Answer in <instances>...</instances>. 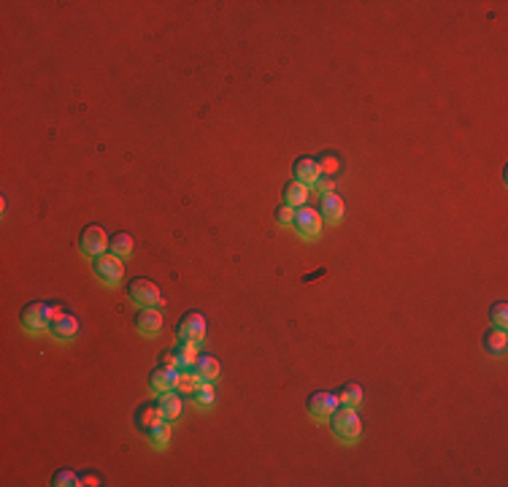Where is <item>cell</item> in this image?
<instances>
[{
  "mask_svg": "<svg viewBox=\"0 0 508 487\" xmlns=\"http://www.w3.org/2000/svg\"><path fill=\"white\" fill-rule=\"evenodd\" d=\"M127 295L141 309H157V306H162V292H159V287L152 279H144V276L127 282Z\"/></svg>",
  "mask_w": 508,
  "mask_h": 487,
  "instance_id": "7a4b0ae2",
  "label": "cell"
},
{
  "mask_svg": "<svg viewBox=\"0 0 508 487\" xmlns=\"http://www.w3.org/2000/svg\"><path fill=\"white\" fill-rule=\"evenodd\" d=\"M133 325L141 336L146 338H155L159 330H162V314L157 309H138V314L133 317Z\"/></svg>",
  "mask_w": 508,
  "mask_h": 487,
  "instance_id": "30bf717a",
  "label": "cell"
},
{
  "mask_svg": "<svg viewBox=\"0 0 508 487\" xmlns=\"http://www.w3.org/2000/svg\"><path fill=\"white\" fill-rule=\"evenodd\" d=\"M197 385H200V379H197V374L192 368H182L179 371V382H176V392L179 395H192Z\"/></svg>",
  "mask_w": 508,
  "mask_h": 487,
  "instance_id": "cb8c5ba5",
  "label": "cell"
},
{
  "mask_svg": "<svg viewBox=\"0 0 508 487\" xmlns=\"http://www.w3.org/2000/svg\"><path fill=\"white\" fill-rule=\"evenodd\" d=\"M335 406H338V398H335V392H311L309 395V401H306V409H309V414L314 417V420H327L333 412H335Z\"/></svg>",
  "mask_w": 508,
  "mask_h": 487,
  "instance_id": "ba28073f",
  "label": "cell"
},
{
  "mask_svg": "<svg viewBox=\"0 0 508 487\" xmlns=\"http://www.w3.org/2000/svg\"><path fill=\"white\" fill-rule=\"evenodd\" d=\"M173 352H176V360H179V371H182V368H192L195 360H197V355H200L195 341H179V347H176Z\"/></svg>",
  "mask_w": 508,
  "mask_h": 487,
  "instance_id": "44dd1931",
  "label": "cell"
},
{
  "mask_svg": "<svg viewBox=\"0 0 508 487\" xmlns=\"http://www.w3.org/2000/svg\"><path fill=\"white\" fill-rule=\"evenodd\" d=\"M81 485H100V479L90 474V477H81Z\"/></svg>",
  "mask_w": 508,
  "mask_h": 487,
  "instance_id": "f546056e",
  "label": "cell"
},
{
  "mask_svg": "<svg viewBox=\"0 0 508 487\" xmlns=\"http://www.w3.org/2000/svg\"><path fill=\"white\" fill-rule=\"evenodd\" d=\"M49 333H52V338H57V341H70V338H76V333H79V320H76L73 314H63V317H57V320L49 323Z\"/></svg>",
  "mask_w": 508,
  "mask_h": 487,
  "instance_id": "4fadbf2b",
  "label": "cell"
},
{
  "mask_svg": "<svg viewBox=\"0 0 508 487\" xmlns=\"http://www.w3.org/2000/svg\"><path fill=\"white\" fill-rule=\"evenodd\" d=\"M52 485L55 487H76V485H81V477H79V474H73V471H57V474L52 477Z\"/></svg>",
  "mask_w": 508,
  "mask_h": 487,
  "instance_id": "484cf974",
  "label": "cell"
},
{
  "mask_svg": "<svg viewBox=\"0 0 508 487\" xmlns=\"http://www.w3.org/2000/svg\"><path fill=\"white\" fill-rule=\"evenodd\" d=\"M292 176L297 182H303L306 187L314 184L319 179V162L314 157H297V160L292 162Z\"/></svg>",
  "mask_w": 508,
  "mask_h": 487,
  "instance_id": "5bb4252c",
  "label": "cell"
},
{
  "mask_svg": "<svg viewBox=\"0 0 508 487\" xmlns=\"http://www.w3.org/2000/svg\"><path fill=\"white\" fill-rule=\"evenodd\" d=\"M292 227H295L297 236H303V238H319V233H322V217H319L317 209L300 206V209H295Z\"/></svg>",
  "mask_w": 508,
  "mask_h": 487,
  "instance_id": "52a82bcc",
  "label": "cell"
},
{
  "mask_svg": "<svg viewBox=\"0 0 508 487\" xmlns=\"http://www.w3.org/2000/svg\"><path fill=\"white\" fill-rule=\"evenodd\" d=\"M344 214H346V206H344L341 195L327 193V195H322V198H319V217H322L324 222L338 225V222L344 220Z\"/></svg>",
  "mask_w": 508,
  "mask_h": 487,
  "instance_id": "8fae6325",
  "label": "cell"
},
{
  "mask_svg": "<svg viewBox=\"0 0 508 487\" xmlns=\"http://www.w3.org/2000/svg\"><path fill=\"white\" fill-rule=\"evenodd\" d=\"M481 347H484V352L492 357H500L506 355V347H508V336L503 327H489L487 333H484V338H481Z\"/></svg>",
  "mask_w": 508,
  "mask_h": 487,
  "instance_id": "7c38bea8",
  "label": "cell"
},
{
  "mask_svg": "<svg viewBox=\"0 0 508 487\" xmlns=\"http://www.w3.org/2000/svg\"><path fill=\"white\" fill-rule=\"evenodd\" d=\"M157 422H162V414H159L157 403L155 406H141L138 409V414H135V425H138V430H149V428H155Z\"/></svg>",
  "mask_w": 508,
  "mask_h": 487,
  "instance_id": "7402d4cb",
  "label": "cell"
},
{
  "mask_svg": "<svg viewBox=\"0 0 508 487\" xmlns=\"http://www.w3.org/2000/svg\"><path fill=\"white\" fill-rule=\"evenodd\" d=\"M176 336H179V341L200 344L206 338V320H203V314H197V312L182 314V320L176 323Z\"/></svg>",
  "mask_w": 508,
  "mask_h": 487,
  "instance_id": "8992f818",
  "label": "cell"
},
{
  "mask_svg": "<svg viewBox=\"0 0 508 487\" xmlns=\"http://www.w3.org/2000/svg\"><path fill=\"white\" fill-rule=\"evenodd\" d=\"M330 420V430H333V436L338 439V441H344V444H354L357 439H360V433H362V420H360V414H357V409L354 406H335V412L327 417Z\"/></svg>",
  "mask_w": 508,
  "mask_h": 487,
  "instance_id": "6da1fadb",
  "label": "cell"
},
{
  "mask_svg": "<svg viewBox=\"0 0 508 487\" xmlns=\"http://www.w3.org/2000/svg\"><path fill=\"white\" fill-rule=\"evenodd\" d=\"M19 323L28 333H41V330H49V303H41V300H32L28 303L22 312H19Z\"/></svg>",
  "mask_w": 508,
  "mask_h": 487,
  "instance_id": "5b68a950",
  "label": "cell"
},
{
  "mask_svg": "<svg viewBox=\"0 0 508 487\" xmlns=\"http://www.w3.org/2000/svg\"><path fill=\"white\" fill-rule=\"evenodd\" d=\"M282 200L286 206H292V209H300L309 200V187L303 182H297V179H289L284 184V190H282Z\"/></svg>",
  "mask_w": 508,
  "mask_h": 487,
  "instance_id": "9a60e30c",
  "label": "cell"
},
{
  "mask_svg": "<svg viewBox=\"0 0 508 487\" xmlns=\"http://www.w3.org/2000/svg\"><path fill=\"white\" fill-rule=\"evenodd\" d=\"M335 398H338L341 406H357L362 401V388L354 385V382H346V385H341L335 390Z\"/></svg>",
  "mask_w": 508,
  "mask_h": 487,
  "instance_id": "603a6c76",
  "label": "cell"
},
{
  "mask_svg": "<svg viewBox=\"0 0 508 487\" xmlns=\"http://www.w3.org/2000/svg\"><path fill=\"white\" fill-rule=\"evenodd\" d=\"M108 252H111V255H117V258L127 260L130 255H133V236L125 233V230L114 233V236H111V241H108Z\"/></svg>",
  "mask_w": 508,
  "mask_h": 487,
  "instance_id": "ac0fdd59",
  "label": "cell"
},
{
  "mask_svg": "<svg viewBox=\"0 0 508 487\" xmlns=\"http://www.w3.org/2000/svg\"><path fill=\"white\" fill-rule=\"evenodd\" d=\"M146 439H149V444H152L155 450H165V447L170 444V422L162 420V422H157L155 428H149V430H146Z\"/></svg>",
  "mask_w": 508,
  "mask_h": 487,
  "instance_id": "d6986e66",
  "label": "cell"
},
{
  "mask_svg": "<svg viewBox=\"0 0 508 487\" xmlns=\"http://www.w3.org/2000/svg\"><path fill=\"white\" fill-rule=\"evenodd\" d=\"M108 241H111V236H108L103 227L90 225V227H84L81 236H79V249H81V255H87V258H97V255H106Z\"/></svg>",
  "mask_w": 508,
  "mask_h": 487,
  "instance_id": "277c9868",
  "label": "cell"
},
{
  "mask_svg": "<svg viewBox=\"0 0 508 487\" xmlns=\"http://www.w3.org/2000/svg\"><path fill=\"white\" fill-rule=\"evenodd\" d=\"M192 371L197 374V379L200 382H214L217 376H219V360L211 355H197L195 360V365H192Z\"/></svg>",
  "mask_w": 508,
  "mask_h": 487,
  "instance_id": "e0dca14e",
  "label": "cell"
},
{
  "mask_svg": "<svg viewBox=\"0 0 508 487\" xmlns=\"http://www.w3.org/2000/svg\"><path fill=\"white\" fill-rule=\"evenodd\" d=\"M489 323H492V327H503V330H506V325H508V303L506 300H498V303H492V306H489Z\"/></svg>",
  "mask_w": 508,
  "mask_h": 487,
  "instance_id": "d4e9b609",
  "label": "cell"
},
{
  "mask_svg": "<svg viewBox=\"0 0 508 487\" xmlns=\"http://www.w3.org/2000/svg\"><path fill=\"white\" fill-rule=\"evenodd\" d=\"M159 365H170V368H179V360H176V352L173 350H165L159 355Z\"/></svg>",
  "mask_w": 508,
  "mask_h": 487,
  "instance_id": "f1b7e54d",
  "label": "cell"
},
{
  "mask_svg": "<svg viewBox=\"0 0 508 487\" xmlns=\"http://www.w3.org/2000/svg\"><path fill=\"white\" fill-rule=\"evenodd\" d=\"M92 271H95V276L103 285L117 287L122 282V276H125V260L111 255V252L97 255V258H92Z\"/></svg>",
  "mask_w": 508,
  "mask_h": 487,
  "instance_id": "3957f363",
  "label": "cell"
},
{
  "mask_svg": "<svg viewBox=\"0 0 508 487\" xmlns=\"http://www.w3.org/2000/svg\"><path fill=\"white\" fill-rule=\"evenodd\" d=\"M292 220H295V209L286 206V203H282V206L276 209V222L282 227H292Z\"/></svg>",
  "mask_w": 508,
  "mask_h": 487,
  "instance_id": "4316f807",
  "label": "cell"
},
{
  "mask_svg": "<svg viewBox=\"0 0 508 487\" xmlns=\"http://www.w3.org/2000/svg\"><path fill=\"white\" fill-rule=\"evenodd\" d=\"M190 401L195 406H200V409H211L214 406V401H217V392L211 388V382H200L195 392L190 395Z\"/></svg>",
  "mask_w": 508,
  "mask_h": 487,
  "instance_id": "ffe728a7",
  "label": "cell"
},
{
  "mask_svg": "<svg viewBox=\"0 0 508 487\" xmlns=\"http://www.w3.org/2000/svg\"><path fill=\"white\" fill-rule=\"evenodd\" d=\"M157 409L162 414V420H179L182 417V398H179V392H162L157 398Z\"/></svg>",
  "mask_w": 508,
  "mask_h": 487,
  "instance_id": "2e32d148",
  "label": "cell"
},
{
  "mask_svg": "<svg viewBox=\"0 0 508 487\" xmlns=\"http://www.w3.org/2000/svg\"><path fill=\"white\" fill-rule=\"evenodd\" d=\"M314 190L322 193V195L333 193V179H327V176H322V173H319V179L314 182Z\"/></svg>",
  "mask_w": 508,
  "mask_h": 487,
  "instance_id": "83f0119b",
  "label": "cell"
},
{
  "mask_svg": "<svg viewBox=\"0 0 508 487\" xmlns=\"http://www.w3.org/2000/svg\"><path fill=\"white\" fill-rule=\"evenodd\" d=\"M176 382H179V368H170V365H157L152 374H149V388L152 392H176Z\"/></svg>",
  "mask_w": 508,
  "mask_h": 487,
  "instance_id": "9c48e42d",
  "label": "cell"
}]
</instances>
